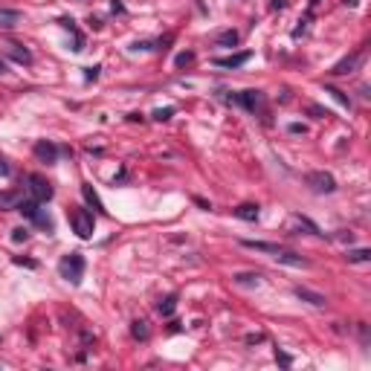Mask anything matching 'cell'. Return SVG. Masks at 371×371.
I'll list each match as a JSON object with an SVG mask.
<instances>
[{"label": "cell", "instance_id": "6da1fadb", "mask_svg": "<svg viewBox=\"0 0 371 371\" xmlns=\"http://www.w3.org/2000/svg\"><path fill=\"white\" fill-rule=\"evenodd\" d=\"M84 267H87V261H84L82 253H70V255H64L61 261H58V273H61V279L72 281V284H82Z\"/></svg>", "mask_w": 371, "mask_h": 371}, {"label": "cell", "instance_id": "7a4b0ae2", "mask_svg": "<svg viewBox=\"0 0 371 371\" xmlns=\"http://www.w3.org/2000/svg\"><path fill=\"white\" fill-rule=\"evenodd\" d=\"M70 227L72 232L79 238H93V232H96V217H93V212H87V209H72L70 212Z\"/></svg>", "mask_w": 371, "mask_h": 371}, {"label": "cell", "instance_id": "3957f363", "mask_svg": "<svg viewBox=\"0 0 371 371\" xmlns=\"http://www.w3.org/2000/svg\"><path fill=\"white\" fill-rule=\"evenodd\" d=\"M27 191H29V197L35 200V203H41L44 206L46 200L53 197V183L46 180V177H41V174H27Z\"/></svg>", "mask_w": 371, "mask_h": 371}, {"label": "cell", "instance_id": "277c9868", "mask_svg": "<svg viewBox=\"0 0 371 371\" xmlns=\"http://www.w3.org/2000/svg\"><path fill=\"white\" fill-rule=\"evenodd\" d=\"M32 151H35V157L41 160V163H46V165H55L61 154H72L70 148H61V145L50 142V139H41V142H35V148H32Z\"/></svg>", "mask_w": 371, "mask_h": 371}, {"label": "cell", "instance_id": "5b68a950", "mask_svg": "<svg viewBox=\"0 0 371 371\" xmlns=\"http://www.w3.org/2000/svg\"><path fill=\"white\" fill-rule=\"evenodd\" d=\"M305 183H308L316 194H334V191H336L334 174H328V171H310V174H305Z\"/></svg>", "mask_w": 371, "mask_h": 371}, {"label": "cell", "instance_id": "8992f818", "mask_svg": "<svg viewBox=\"0 0 371 371\" xmlns=\"http://www.w3.org/2000/svg\"><path fill=\"white\" fill-rule=\"evenodd\" d=\"M227 99L241 105V108L250 110V113H261L264 110V93L261 90H244V93H235V96H227Z\"/></svg>", "mask_w": 371, "mask_h": 371}, {"label": "cell", "instance_id": "52a82bcc", "mask_svg": "<svg viewBox=\"0 0 371 371\" xmlns=\"http://www.w3.org/2000/svg\"><path fill=\"white\" fill-rule=\"evenodd\" d=\"M362 58H365V46L354 50L351 55H345L339 64H334V70H331V72H334V76H348V72H354V70H357V67L362 64Z\"/></svg>", "mask_w": 371, "mask_h": 371}, {"label": "cell", "instance_id": "ba28073f", "mask_svg": "<svg viewBox=\"0 0 371 371\" xmlns=\"http://www.w3.org/2000/svg\"><path fill=\"white\" fill-rule=\"evenodd\" d=\"M82 197H84V203L93 209V212H99V215H108V209H105V203H102V197L93 191V186L90 183H82Z\"/></svg>", "mask_w": 371, "mask_h": 371}, {"label": "cell", "instance_id": "9c48e42d", "mask_svg": "<svg viewBox=\"0 0 371 371\" xmlns=\"http://www.w3.org/2000/svg\"><path fill=\"white\" fill-rule=\"evenodd\" d=\"M253 58V53H235V55H227V58H215V67H227V70H235V67H244L246 61Z\"/></svg>", "mask_w": 371, "mask_h": 371}, {"label": "cell", "instance_id": "30bf717a", "mask_svg": "<svg viewBox=\"0 0 371 371\" xmlns=\"http://www.w3.org/2000/svg\"><path fill=\"white\" fill-rule=\"evenodd\" d=\"M273 258H276L279 264H287V267H308V258H302L299 253H290V250H284V246H281Z\"/></svg>", "mask_w": 371, "mask_h": 371}, {"label": "cell", "instance_id": "8fae6325", "mask_svg": "<svg viewBox=\"0 0 371 371\" xmlns=\"http://www.w3.org/2000/svg\"><path fill=\"white\" fill-rule=\"evenodd\" d=\"M296 296H299L302 302L313 305V308H325V305H328V299L322 296V293H316V290H308V287H296Z\"/></svg>", "mask_w": 371, "mask_h": 371}, {"label": "cell", "instance_id": "7c38bea8", "mask_svg": "<svg viewBox=\"0 0 371 371\" xmlns=\"http://www.w3.org/2000/svg\"><path fill=\"white\" fill-rule=\"evenodd\" d=\"M58 23H61L64 29H70V32H72V38H76V44H72V50H76V53H82V50H84V35L79 32V27H76V20H72V18H58Z\"/></svg>", "mask_w": 371, "mask_h": 371}, {"label": "cell", "instance_id": "4fadbf2b", "mask_svg": "<svg viewBox=\"0 0 371 371\" xmlns=\"http://www.w3.org/2000/svg\"><path fill=\"white\" fill-rule=\"evenodd\" d=\"M232 215L253 224V220H258V206H255V203H241L238 209H232Z\"/></svg>", "mask_w": 371, "mask_h": 371}, {"label": "cell", "instance_id": "5bb4252c", "mask_svg": "<svg viewBox=\"0 0 371 371\" xmlns=\"http://www.w3.org/2000/svg\"><path fill=\"white\" fill-rule=\"evenodd\" d=\"M9 58L12 61H18V64H32V53H29L27 46H20V44H9Z\"/></svg>", "mask_w": 371, "mask_h": 371}, {"label": "cell", "instance_id": "9a60e30c", "mask_svg": "<svg viewBox=\"0 0 371 371\" xmlns=\"http://www.w3.org/2000/svg\"><path fill=\"white\" fill-rule=\"evenodd\" d=\"M241 244H244L246 250H255V253H270V255H276L281 250L279 244H270V241H241Z\"/></svg>", "mask_w": 371, "mask_h": 371}, {"label": "cell", "instance_id": "2e32d148", "mask_svg": "<svg viewBox=\"0 0 371 371\" xmlns=\"http://www.w3.org/2000/svg\"><path fill=\"white\" fill-rule=\"evenodd\" d=\"M232 281L235 284H244V287H258L261 284V273H235Z\"/></svg>", "mask_w": 371, "mask_h": 371}, {"label": "cell", "instance_id": "e0dca14e", "mask_svg": "<svg viewBox=\"0 0 371 371\" xmlns=\"http://www.w3.org/2000/svg\"><path fill=\"white\" fill-rule=\"evenodd\" d=\"M20 23V12L18 9H0V27L3 29H12Z\"/></svg>", "mask_w": 371, "mask_h": 371}, {"label": "cell", "instance_id": "ac0fdd59", "mask_svg": "<svg viewBox=\"0 0 371 371\" xmlns=\"http://www.w3.org/2000/svg\"><path fill=\"white\" fill-rule=\"evenodd\" d=\"M20 200H23L20 191H0V209H18Z\"/></svg>", "mask_w": 371, "mask_h": 371}, {"label": "cell", "instance_id": "d6986e66", "mask_svg": "<svg viewBox=\"0 0 371 371\" xmlns=\"http://www.w3.org/2000/svg\"><path fill=\"white\" fill-rule=\"evenodd\" d=\"M345 261H348V264L371 261V250H365V246H360V250H348V253H345Z\"/></svg>", "mask_w": 371, "mask_h": 371}, {"label": "cell", "instance_id": "ffe728a7", "mask_svg": "<svg viewBox=\"0 0 371 371\" xmlns=\"http://www.w3.org/2000/svg\"><path fill=\"white\" fill-rule=\"evenodd\" d=\"M148 334H151V331H148V322H145V319H134V322H131V336H134V339H148Z\"/></svg>", "mask_w": 371, "mask_h": 371}, {"label": "cell", "instance_id": "44dd1931", "mask_svg": "<svg viewBox=\"0 0 371 371\" xmlns=\"http://www.w3.org/2000/svg\"><path fill=\"white\" fill-rule=\"evenodd\" d=\"M174 308H177V293H171V296H165L160 305H157V313L160 316H171L174 313Z\"/></svg>", "mask_w": 371, "mask_h": 371}, {"label": "cell", "instance_id": "7402d4cb", "mask_svg": "<svg viewBox=\"0 0 371 371\" xmlns=\"http://www.w3.org/2000/svg\"><path fill=\"white\" fill-rule=\"evenodd\" d=\"M235 44H238V32L235 29H227V32L217 35V46H229V50H232Z\"/></svg>", "mask_w": 371, "mask_h": 371}, {"label": "cell", "instance_id": "603a6c76", "mask_svg": "<svg viewBox=\"0 0 371 371\" xmlns=\"http://www.w3.org/2000/svg\"><path fill=\"white\" fill-rule=\"evenodd\" d=\"M293 220H296V227H302V229H308L310 235H322V232H319V227H316V224H313V220H308V217H302V215H296V217H293Z\"/></svg>", "mask_w": 371, "mask_h": 371}, {"label": "cell", "instance_id": "cb8c5ba5", "mask_svg": "<svg viewBox=\"0 0 371 371\" xmlns=\"http://www.w3.org/2000/svg\"><path fill=\"white\" fill-rule=\"evenodd\" d=\"M151 116H154L157 122H168V119L174 116V108H157L154 113H151Z\"/></svg>", "mask_w": 371, "mask_h": 371}, {"label": "cell", "instance_id": "d4e9b609", "mask_svg": "<svg viewBox=\"0 0 371 371\" xmlns=\"http://www.w3.org/2000/svg\"><path fill=\"white\" fill-rule=\"evenodd\" d=\"M328 93H331V96H334V99L339 102V105H342V108H351V99H348V96H345L342 90H336V87H328Z\"/></svg>", "mask_w": 371, "mask_h": 371}, {"label": "cell", "instance_id": "484cf974", "mask_svg": "<svg viewBox=\"0 0 371 371\" xmlns=\"http://www.w3.org/2000/svg\"><path fill=\"white\" fill-rule=\"evenodd\" d=\"M27 238H29V229H23V227L12 229V241H15V244H23V241H27Z\"/></svg>", "mask_w": 371, "mask_h": 371}, {"label": "cell", "instance_id": "4316f807", "mask_svg": "<svg viewBox=\"0 0 371 371\" xmlns=\"http://www.w3.org/2000/svg\"><path fill=\"white\" fill-rule=\"evenodd\" d=\"M276 362H281V365L287 368V365H293V357H290L287 351H281V348H276Z\"/></svg>", "mask_w": 371, "mask_h": 371}, {"label": "cell", "instance_id": "83f0119b", "mask_svg": "<svg viewBox=\"0 0 371 371\" xmlns=\"http://www.w3.org/2000/svg\"><path fill=\"white\" fill-rule=\"evenodd\" d=\"M191 61H194V53H180L177 55V67H189Z\"/></svg>", "mask_w": 371, "mask_h": 371}, {"label": "cell", "instance_id": "f1b7e54d", "mask_svg": "<svg viewBox=\"0 0 371 371\" xmlns=\"http://www.w3.org/2000/svg\"><path fill=\"white\" fill-rule=\"evenodd\" d=\"M15 264H18V267H29V270H35L38 267V261H32V258H20V255H15Z\"/></svg>", "mask_w": 371, "mask_h": 371}, {"label": "cell", "instance_id": "f546056e", "mask_svg": "<svg viewBox=\"0 0 371 371\" xmlns=\"http://www.w3.org/2000/svg\"><path fill=\"white\" fill-rule=\"evenodd\" d=\"M99 64H96V67H87V70H84V79H87V82H96V79H99Z\"/></svg>", "mask_w": 371, "mask_h": 371}, {"label": "cell", "instance_id": "4dcf8cb0", "mask_svg": "<svg viewBox=\"0 0 371 371\" xmlns=\"http://www.w3.org/2000/svg\"><path fill=\"white\" fill-rule=\"evenodd\" d=\"M308 113H313V119H325V116H331V113H328V110H322L319 105H310Z\"/></svg>", "mask_w": 371, "mask_h": 371}, {"label": "cell", "instance_id": "1f68e13d", "mask_svg": "<svg viewBox=\"0 0 371 371\" xmlns=\"http://www.w3.org/2000/svg\"><path fill=\"white\" fill-rule=\"evenodd\" d=\"M9 174H12V165L6 163V157L0 154V177H9Z\"/></svg>", "mask_w": 371, "mask_h": 371}, {"label": "cell", "instance_id": "d6a6232c", "mask_svg": "<svg viewBox=\"0 0 371 371\" xmlns=\"http://www.w3.org/2000/svg\"><path fill=\"white\" fill-rule=\"evenodd\" d=\"M290 134H305V125H299V122H293V125H290Z\"/></svg>", "mask_w": 371, "mask_h": 371}, {"label": "cell", "instance_id": "836d02e7", "mask_svg": "<svg viewBox=\"0 0 371 371\" xmlns=\"http://www.w3.org/2000/svg\"><path fill=\"white\" fill-rule=\"evenodd\" d=\"M284 6H287V0H273L270 3V9H284Z\"/></svg>", "mask_w": 371, "mask_h": 371}, {"label": "cell", "instance_id": "e575fe53", "mask_svg": "<svg viewBox=\"0 0 371 371\" xmlns=\"http://www.w3.org/2000/svg\"><path fill=\"white\" fill-rule=\"evenodd\" d=\"M194 203H197L200 209H212V203H209V200H203V197H194Z\"/></svg>", "mask_w": 371, "mask_h": 371}, {"label": "cell", "instance_id": "d590c367", "mask_svg": "<svg viewBox=\"0 0 371 371\" xmlns=\"http://www.w3.org/2000/svg\"><path fill=\"white\" fill-rule=\"evenodd\" d=\"M9 72V64H6V58H0V76H6Z\"/></svg>", "mask_w": 371, "mask_h": 371}, {"label": "cell", "instance_id": "8d00e7d4", "mask_svg": "<svg viewBox=\"0 0 371 371\" xmlns=\"http://www.w3.org/2000/svg\"><path fill=\"white\" fill-rule=\"evenodd\" d=\"M357 3H360V0H345V6H357Z\"/></svg>", "mask_w": 371, "mask_h": 371}]
</instances>
